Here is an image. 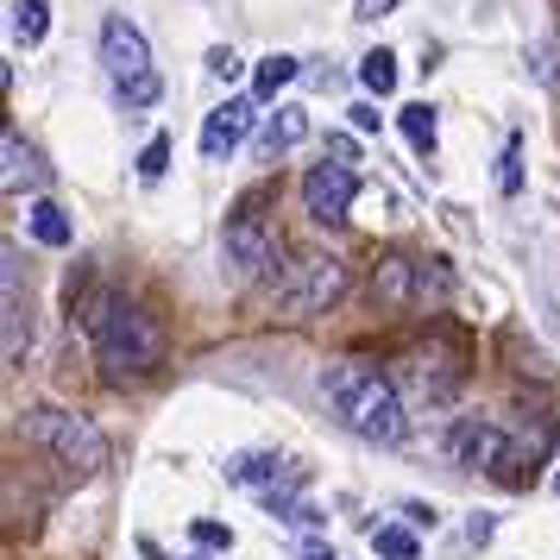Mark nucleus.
<instances>
[{"label": "nucleus", "instance_id": "1", "mask_svg": "<svg viewBox=\"0 0 560 560\" xmlns=\"http://www.w3.org/2000/svg\"><path fill=\"white\" fill-rule=\"evenodd\" d=\"M82 334H89V347H95V359H102L107 378H139V372H152L158 359H164V334H158V322L139 303H127L120 290L89 296Z\"/></svg>", "mask_w": 560, "mask_h": 560}, {"label": "nucleus", "instance_id": "2", "mask_svg": "<svg viewBox=\"0 0 560 560\" xmlns=\"http://www.w3.org/2000/svg\"><path fill=\"white\" fill-rule=\"evenodd\" d=\"M322 397L334 404L340 416V429H353L359 441H404V397H397V384L384 378L378 365H365V359H340L322 372Z\"/></svg>", "mask_w": 560, "mask_h": 560}, {"label": "nucleus", "instance_id": "3", "mask_svg": "<svg viewBox=\"0 0 560 560\" xmlns=\"http://www.w3.org/2000/svg\"><path fill=\"white\" fill-rule=\"evenodd\" d=\"M26 434L57 459V466H70L77 479H95L107 466V434L95 429L89 416H77V409H32Z\"/></svg>", "mask_w": 560, "mask_h": 560}, {"label": "nucleus", "instance_id": "4", "mask_svg": "<svg viewBox=\"0 0 560 560\" xmlns=\"http://www.w3.org/2000/svg\"><path fill=\"white\" fill-rule=\"evenodd\" d=\"M102 70H107V82L120 89V102H127V107H152L158 102L152 45H145V32L132 26L127 13L102 20Z\"/></svg>", "mask_w": 560, "mask_h": 560}, {"label": "nucleus", "instance_id": "5", "mask_svg": "<svg viewBox=\"0 0 560 560\" xmlns=\"http://www.w3.org/2000/svg\"><path fill=\"white\" fill-rule=\"evenodd\" d=\"M340 296H347V265H340V258L303 253V258H290V265H283V278H278V308H283V315L308 322V315L334 308Z\"/></svg>", "mask_w": 560, "mask_h": 560}, {"label": "nucleus", "instance_id": "6", "mask_svg": "<svg viewBox=\"0 0 560 560\" xmlns=\"http://www.w3.org/2000/svg\"><path fill=\"white\" fill-rule=\"evenodd\" d=\"M447 290H454V278L441 258H384L372 278V296L384 308H441Z\"/></svg>", "mask_w": 560, "mask_h": 560}, {"label": "nucleus", "instance_id": "7", "mask_svg": "<svg viewBox=\"0 0 560 560\" xmlns=\"http://www.w3.org/2000/svg\"><path fill=\"white\" fill-rule=\"evenodd\" d=\"M228 265H240L246 278H258V271L278 265V228H271V214H265V189H253V196L228 214Z\"/></svg>", "mask_w": 560, "mask_h": 560}, {"label": "nucleus", "instance_id": "8", "mask_svg": "<svg viewBox=\"0 0 560 560\" xmlns=\"http://www.w3.org/2000/svg\"><path fill=\"white\" fill-rule=\"evenodd\" d=\"M454 454H459V466H485V472H498L504 485L523 479V472H516V441H510L498 422H485V416H466L454 429Z\"/></svg>", "mask_w": 560, "mask_h": 560}, {"label": "nucleus", "instance_id": "9", "mask_svg": "<svg viewBox=\"0 0 560 560\" xmlns=\"http://www.w3.org/2000/svg\"><path fill=\"white\" fill-rule=\"evenodd\" d=\"M353 196H359V177L347 164H315L303 177V208L315 228H340L353 214Z\"/></svg>", "mask_w": 560, "mask_h": 560}, {"label": "nucleus", "instance_id": "10", "mask_svg": "<svg viewBox=\"0 0 560 560\" xmlns=\"http://www.w3.org/2000/svg\"><path fill=\"white\" fill-rule=\"evenodd\" d=\"M7 271H0V303H7V365H20L32 347V303H26V290H20V246H7Z\"/></svg>", "mask_w": 560, "mask_h": 560}, {"label": "nucleus", "instance_id": "11", "mask_svg": "<svg viewBox=\"0 0 560 560\" xmlns=\"http://www.w3.org/2000/svg\"><path fill=\"white\" fill-rule=\"evenodd\" d=\"M253 102H221L214 114L202 120V158L208 164H221V158H233L240 145H246V132H253Z\"/></svg>", "mask_w": 560, "mask_h": 560}, {"label": "nucleus", "instance_id": "12", "mask_svg": "<svg viewBox=\"0 0 560 560\" xmlns=\"http://www.w3.org/2000/svg\"><path fill=\"white\" fill-rule=\"evenodd\" d=\"M0 158H7V171H0L7 196H20V189H45V183H51V171H45V164H38V152L20 139V127L0 132Z\"/></svg>", "mask_w": 560, "mask_h": 560}, {"label": "nucleus", "instance_id": "13", "mask_svg": "<svg viewBox=\"0 0 560 560\" xmlns=\"http://www.w3.org/2000/svg\"><path fill=\"white\" fill-rule=\"evenodd\" d=\"M303 139H308L303 107H278V114L265 120V132H258V158H278V152H290V145H303Z\"/></svg>", "mask_w": 560, "mask_h": 560}, {"label": "nucleus", "instance_id": "14", "mask_svg": "<svg viewBox=\"0 0 560 560\" xmlns=\"http://www.w3.org/2000/svg\"><path fill=\"white\" fill-rule=\"evenodd\" d=\"M296 70H303V63H296L290 51H271L253 70V102H278V89H290V82H296Z\"/></svg>", "mask_w": 560, "mask_h": 560}, {"label": "nucleus", "instance_id": "15", "mask_svg": "<svg viewBox=\"0 0 560 560\" xmlns=\"http://www.w3.org/2000/svg\"><path fill=\"white\" fill-rule=\"evenodd\" d=\"M397 127H404V139L416 145L422 158H434V139H441V120H434L429 102H409L404 114H397Z\"/></svg>", "mask_w": 560, "mask_h": 560}, {"label": "nucleus", "instance_id": "16", "mask_svg": "<svg viewBox=\"0 0 560 560\" xmlns=\"http://www.w3.org/2000/svg\"><path fill=\"white\" fill-rule=\"evenodd\" d=\"M45 32H51V13H45V0H13V38L20 45H45Z\"/></svg>", "mask_w": 560, "mask_h": 560}, {"label": "nucleus", "instance_id": "17", "mask_svg": "<svg viewBox=\"0 0 560 560\" xmlns=\"http://www.w3.org/2000/svg\"><path fill=\"white\" fill-rule=\"evenodd\" d=\"M32 240H38V246H70V214L57 202H38L32 208Z\"/></svg>", "mask_w": 560, "mask_h": 560}, {"label": "nucleus", "instance_id": "18", "mask_svg": "<svg viewBox=\"0 0 560 560\" xmlns=\"http://www.w3.org/2000/svg\"><path fill=\"white\" fill-rule=\"evenodd\" d=\"M278 472H283L278 454H240V459H228V479L233 485H271Z\"/></svg>", "mask_w": 560, "mask_h": 560}, {"label": "nucleus", "instance_id": "19", "mask_svg": "<svg viewBox=\"0 0 560 560\" xmlns=\"http://www.w3.org/2000/svg\"><path fill=\"white\" fill-rule=\"evenodd\" d=\"M359 82L384 102V95L397 89V57H390V51H365V57H359Z\"/></svg>", "mask_w": 560, "mask_h": 560}, {"label": "nucleus", "instance_id": "20", "mask_svg": "<svg viewBox=\"0 0 560 560\" xmlns=\"http://www.w3.org/2000/svg\"><path fill=\"white\" fill-rule=\"evenodd\" d=\"M372 548H378L384 560H416V535L397 529V523H384V529H372Z\"/></svg>", "mask_w": 560, "mask_h": 560}, {"label": "nucleus", "instance_id": "21", "mask_svg": "<svg viewBox=\"0 0 560 560\" xmlns=\"http://www.w3.org/2000/svg\"><path fill=\"white\" fill-rule=\"evenodd\" d=\"M164 171H171V139L158 132L152 145H145V158H139V177H145V183H158Z\"/></svg>", "mask_w": 560, "mask_h": 560}, {"label": "nucleus", "instance_id": "22", "mask_svg": "<svg viewBox=\"0 0 560 560\" xmlns=\"http://www.w3.org/2000/svg\"><path fill=\"white\" fill-rule=\"evenodd\" d=\"M240 70H246V63H240L228 45H214V51H208V77H214V82H240Z\"/></svg>", "mask_w": 560, "mask_h": 560}, {"label": "nucleus", "instance_id": "23", "mask_svg": "<svg viewBox=\"0 0 560 560\" xmlns=\"http://www.w3.org/2000/svg\"><path fill=\"white\" fill-rule=\"evenodd\" d=\"M196 541H202V548H214V555H228L233 529H221V523H196Z\"/></svg>", "mask_w": 560, "mask_h": 560}, {"label": "nucleus", "instance_id": "24", "mask_svg": "<svg viewBox=\"0 0 560 560\" xmlns=\"http://www.w3.org/2000/svg\"><path fill=\"white\" fill-rule=\"evenodd\" d=\"M516 152H523V145L510 139V145H504V164H498V189H504V196H516V183H523V177H516Z\"/></svg>", "mask_w": 560, "mask_h": 560}, {"label": "nucleus", "instance_id": "25", "mask_svg": "<svg viewBox=\"0 0 560 560\" xmlns=\"http://www.w3.org/2000/svg\"><path fill=\"white\" fill-rule=\"evenodd\" d=\"M347 114H353V127H359V132H378V107H372V102L347 107Z\"/></svg>", "mask_w": 560, "mask_h": 560}, {"label": "nucleus", "instance_id": "26", "mask_svg": "<svg viewBox=\"0 0 560 560\" xmlns=\"http://www.w3.org/2000/svg\"><path fill=\"white\" fill-rule=\"evenodd\" d=\"M390 7H397V0H359V7H353V20H384Z\"/></svg>", "mask_w": 560, "mask_h": 560}, {"label": "nucleus", "instance_id": "27", "mask_svg": "<svg viewBox=\"0 0 560 560\" xmlns=\"http://www.w3.org/2000/svg\"><path fill=\"white\" fill-rule=\"evenodd\" d=\"M466 541H491V516H472L466 523Z\"/></svg>", "mask_w": 560, "mask_h": 560}, {"label": "nucleus", "instance_id": "28", "mask_svg": "<svg viewBox=\"0 0 560 560\" xmlns=\"http://www.w3.org/2000/svg\"><path fill=\"white\" fill-rule=\"evenodd\" d=\"M555 491H560V472H555Z\"/></svg>", "mask_w": 560, "mask_h": 560}]
</instances>
